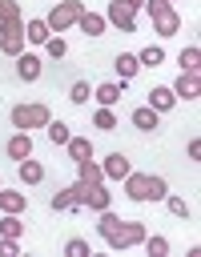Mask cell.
<instances>
[{"mask_svg":"<svg viewBox=\"0 0 201 257\" xmlns=\"http://www.w3.org/2000/svg\"><path fill=\"white\" fill-rule=\"evenodd\" d=\"M169 193L165 177H153V173H129L125 177V197L129 201H161Z\"/></svg>","mask_w":201,"mask_h":257,"instance_id":"cell-1","label":"cell"},{"mask_svg":"<svg viewBox=\"0 0 201 257\" xmlns=\"http://www.w3.org/2000/svg\"><path fill=\"white\" fill-rule=\"evenodd\" d=\"M145 12H149V20H153V32H157L161 40L181 32V12L173 8V0H145Z\"/></svg>","mask_w":201,"mask_h":257,"instance_id":"cell-2","label":"cell"},{"mask_svg":"<svg viewBox=\"0 0 201 257\" xmlns=\"http://www.w3.org/2000/svg\"><path fill=\"white\" fill-rule=\"evenodd\" d=\"M145 233H149V229H145V221H117V225H113V233L105 237V245L125 253V249H137V245L145 241Z\"/></svg>","mask_w":201,"mask_h":257,"instance_id":"cell-3","label":"cell"},{"mask_svg":"<svg viewBox=\"0 0 201 257\" xmlns=\"http://www.w3.org/2000/svg\"><path fill=\"white\" fill-rule=\"evenodd\" d=\"M48 104H40V100H32V104H16L12 108V128H20V133H28V128H44L48 124Z\"/></svg>","mask_w":201,"mask_h":257,"instance_id":"cell-4","label":"cell"},{"mask_svg":"<svg viewBox=\"0 0 201 257\" xmlns=\"http://www.w3.org/2000/svg\"><path fill=\"white\" fill-rule=\"evenodd\" d=\"M80 12H84V0H56V4H52V12H48L44 20H48V28H52V32H68V28L76 24V16H80Z\"/></svg>","mask_w":201,"mask_h":257,"instance_id":"cell-5","label":"cell"},{"mask_svg":"<svg viewBox=\"0 0 201 257\" xmlns=\"http://www.w3.org/2000/svg\"><path fill=\"white\" fill-rule=\"evenodd\" d=\"M24 20H16V24H0V52L4 56H20L24 52Z\"/></svg>","mask_w":201,"mask_h":257,"instance_id":"cell-6","label":"cell"},{"mask_svg":"<svg viewBox=\"0 0 201 257\" xmlns=\"http://www.w3.org/2000/svg\"><path fill=\"white\" fill-rule=\"evenodd\" d=\"M105 20H109L113 28H121V32H133V28H137V12H129L121 0H109V8H105Z\"/></svg>","mask_w":201,"mask_h":257,"instance_id":"cell-7","label":"cell"},{"mask_svg":"<svg viewBox=\"0 0 201 257\" xmlns=\"http://www.w3.org/2000/svg\"><path fill=\"white\" fill-rule=\"evenodd\" d=\"M12 60H16V76H20V80H28V84H32V80H40L44 60H40L36 52H20V56H12Z\"/></svg>","mask_w":201,"mask_h":257,"instance_id":"cell-8","label":"cell"},{"mask_svg":"<svg viewBox=\"0 0 201 257\" xmlns=\"http://www.w3.org/2000/svg\"><path fill=\"white\" fill-rule=\"evenodd\" d=\"M100 173H105V181H125V177L133 173V165H129L125 153H109V157L100 161Z\"/></svg>","mask_w":201,"mask_h":257,"instance_id":"cell-9","label":"cell"},{"mask_svg":"<svg viewBox=\"0 0 201 257\" xmlns=\"http://www.w3.org/2000/svg\"><path fill=\"white\" fill-rule=\"evenodd\" d=\"M169 88H173L177 100H197V96H201V80H197V72H181Z\"/></svg>","mask_w":201,"mask_h":257,"instance_id":"cell-10","label":"cell"},{"mask_svg":"<svg viewBox=\"0 0 201 257\" xmlns=\"http://www.w3.org/2000/svg\"><path fill=\"white\" fill-rule=\"evenodd\" d=\"M125 84H129V80H105V84H96V88H92V100H96V104H105V108H113V104L121 100Z\"/></svg>","mask_w":201,"mask_h":257,"instance_id":"cell-11","label":"cell"},{"mask_svg":"<svg viewBox=\"0 0 201 257\" xmlns=\"http://www.w3.org/2000/svg\"><path fill=\"white\" fill-rule=\"evenodd\" d=\"M76 28H80L84 36H100V32L109 28V20H105V12H88V8H84V12L76 16Z\"/></svg>","mask_w":201,"mask_h":257,"instance_id":"cell-12","label":"cell"},{"mask_svg":"<svg viewBox=\"0 0 201 257\" xmlns=\"http://www.w3.org/2000/svg\"><path fill=\"white\" fill-rule=\"evenodd\" d=\"M4 153H8L12 161H24V157H32V137L16 128V133L8 137V145H4Z\"/></svg>","mask_w":201,"mask_h":257,"instance_id":"cell-13","label":"cell"},{"mask_svg":"<svg viewBox=\"0 0 201 257\" xmlns=\"http://www.w3.org/2000/svg\"><path fill=\"white\" fill-rule=\"evenodd\" d=\"M24 209H28V193L0 185V213H24Z\"/></svg>","mask_w":201,"mask_h":257,"instance_id":"cell-14","label":"cell"},{"mask_svg":"<svg viewBox=\"0 0 201 257\" xmlns=\"http://www.w3.org/2000/svg\"><path fill=\"white\" fill-rule=\"evenodd\" d=\"M48 36H52V28H48V20H44V16L24 20V40H28V44H44Z\"/></svg>","mask_w":201,"mask_h":257,"instance_id":"cell-15","label":"cell"},{"mask_svg":"<svg viewBox=\"0 0 201 257\" xmlns=\"http://www.w3.org/2000/svg\"><path fill=\"white\" fill-rule=\"evenodd\" d=\"M173 104H177V96H173V88H169V84H153V88H149V108L169 112Z\"/></svg>","mask_w":201,"mask_h":257,"instance_id":"cell-16","label":"cell"},{"mask_svg":"<svg viewBox=\"0 0 201 257\" xmlns=\"http://www.w3.org/2000/svg\"><path fill=\"white\" fill-rule=\"evenodd\" d=\"M133 128H141V133H153L157 124H161V112L157 108H149V104H141V108H133Z\"/></svg>","mask_w":201,"mask_h":257,"instance_id":"cell-17","label":"cell"},{"mask_svg":"<svg viewBox=\"0 0 201 257\" xmlns=\"http://www.w3.org/2000/svg\"><path fill=\"white\" fill-rule=\"evenodd\" d=\"M84 205H88L92 213H100V209H109V205H113V193L105 189V181H96V185H88V197H84Z\"/></svg>","mask_w":201,"mask_h":257,"instance_id":"cell-18","label":"cell"},{"mask_svg":"<svg viewBox=\"0 0 201 257\" xmlns=\"http://www.w3.org/2000/svg\"><path fill=\"white\" fill-rule=\"evenodd\" d=\"M113 68H117V76H121V80H133V76L141 72V64H137V52H117Z\"/></svg>","mask_w":201,"mask_h":257,"instance_id":"cell-19","label":"cell"},{"mask_svg":"<svg viewBox=\"0 0 201 257\" xmlns=\"http://www.w3.org/2000/svg\"><path fill=\"white\" fill-rule=\"evenodd\" d=\"M16 169H20V181H24V185H40V181H44V165L32 161V157L16 161Z\"/></svg>","mask_w":201,"mask_h":257,"instance_id":"cell-20","label":"cell"},{"mask_svg":"<svg viewBox=\"0 0 201 257\" xmlns=\"http://www.w3.org/2000/svg\"><path fill=\"white\" fill-rule=\"evenodd\" d=\"M64 149H68L72 165H76V161H84V157H92V141H88V137H68V141H64Z\"/></svg>","mask_w":201,"mask_h":257,"instance_id":"cell-21","label":"cell"},{"mask_svg":"<svg viewBox=\"0 0 201 257\" xmlns=\"http://www.w3.org/2000/svg\"><path fill=\"white\" fill-rule=\"evenodd\" d=\"M76 177H80L84 185H96V181H105V173H100V165H96L92 157H84V161H76Z\"/></svg>","mask_w":201,"mask_h":257,"instance_id":"cell-22","label":"cell"},{"mask_svg":"<svg viewBox=\"0 0 201 257\" xmlns=\"http://www.w3.org/2000/svg\"><path fill=\"white\" fill-rule=\"evenodd\" d=\"M0 237H12V241L24 237V221H20V213H4V217H0Z\"/></svg>","mask_w":201,"mask_h":257,"instance_id":"cell-23","label":"cell"},{"mask_svg":"<svg viewBox=\"0 0 201 257\" xmlns=\"http://www.w3.org/2000/svg\"><path fill=\"white\" fill-rule=\"evenodd\" d=\"M177 64H181V72H197V68H201V48H197V44L181 48V52H177Z\"/></svg>","mask_w":201,"mask_h":257,"instance_id":"cell-24","label":"cell"},{"mask_svg":"<svg viewBox=\"0 0 201 257\" xmlns=\"http://www.w3.org/2000/svg\"><path fill=\"white\" fill-rule=\"evenodd\" d=\"M161 60H165V48H161V44H149V48L137 52V64H141V68H157Z\"/></svg>","mask_w":201,"mask_h":257,"instance_id":"cell-25","label":"cell"},{"mask_svg":"<svg viewBox=\"0 0 201 257\" xmlns=\"http://www.w3.org/2000/svg\"><path fill=\"white\" fill-rule=\"evenodd\" d=\"M92 124H96V128H100V133H117V112H113V108H105V104H100V108H96V112H92Z\"/></svg>","mask_w":201,"mask_h":257,"instance_id":"cell-26","label":"cell"},{"mask_svg":"<svg viewBox=\"0 0 201 257\" xmlns=\"http://www.w3.org/2000/svg\"><path fill=\"white\" fill-rule=\"evenodd\" d=\"M40 48H44V56H52V60H60V56L68 52V44H64V36H60V32H52V36H48Z\"/></svg>","mask_w":201,"mask_h":257,"instance_id":"cell-27","label":"cell"},{"mask_svg":"<svg viewBox=\"0 0 201 257\" xmlns=\"http://www.w3.org/2000/svg\"><path fill=\"white\" fill-rule=\"evenodd\" d=\"M44 133H48V141H52V145H64V141L72 137V133H68V124H64V120H52V116H48Z\"/></svg>","mask_w":201,"mask_h":257,"instance_id":"cell-28","label":"cell"},{"mask_svg":"<svg viewBox=\"0 0 201 257\" xmlns=\"http://www.w3.org/2000/svg\"><path fill=\"white\" fill-rule=\"evenodd\" d=\"M141 245H145V253H149V257H165V253H169V241H165V237H157V233H153V237L145 233V241H141Z\"/></svg>","mask_w":201,"mask_h":257,"instance_id":"cell-29","label":"cell"},{"mask_svg":"<svg viewBox=\"0 0 201 257\" xmlns=\"http://www.w3.org/2000/svg\"><path fill=\"white\" fill-rule=\"evenodd\" d=\"M64 209H76V201H72V189L64 185L60 193H52V213H64Z\"/></svg>","mask_w":201,"mask_h":257,"instance_id":"cell-30","label":"cell"},{"mask_svg":"<svg viewBox=\"0 0 201 257\" xmlns=\"http://www.w3.org/2000/svg\"><path fill=\"white\" fill-rule=\"evenodd\" d=\"M16 20H24L20 8H16V0H0V24H16Z\"/></svg>","mask_w":201,"mask_h":257,"instance_id":"cell-31","label":"cell"},{"mask_svg":"<svg viewBox=\"0 0 201 257\" xmlns=\"http://www.w3.org/2000/svg\"><path fill=\"white\" fill-rule=\"evenodd\" d=\"M88 96H92V92H88V84H84V80H76V84L68 88V100H72V104H88Z\"/></svg>","mask_w":201,"mask_h":257,"instance_id":"cell-32","label":"cell"},{"mask_svg":"<svg viewBox=\"0 0 201 257\" xmlns=\"http://www.w3.org/2000/svg\"><path fill=\"white\" fill-rule=\"evenodd\" d=\"M161 201H165V205H169V213H173V217H181V221H185V217H189V205H185V201H181V197H169V193H165V197H161Z\"/></svg>","mask_w":201,"mask_h":257,"instance_id":"cell-33","label":"cell"},{"mask_svg":"<svg viewBox=\"0 0 201 257\" xmlns=\"http://www.w3.org/2000/svg\"><path fill=\"white\" fill-rule=\"evenodd\" d=\"M64 253H68V257H88L92 249H88V241H80V237H72V241L64 245Z\"/></svg>","mask_w":201,"mask_h":257,"instance_id":"cell-34","label":"cell"},{"mask_svg":"<svg viewBox=\"0 0 201 257\" xmlns=\"http://www.w3.org/2000/svg\"><path fill=\"white\" fill-rule=\"evenodd\" d=\"M20 253V241H12V237H0V257H16Z\"/></svg>","mask_w":201,"mask_h":257,"instance_id":"cell-35","label":"cell"},{"mask_svg":"<svg viewBox=\"0 0 201 257\" xmlns=\"http://www.w3.org/2000/svg\"><path fill=\"white\" fill-rule=\"evenodd\" d=\"M197 157H201V141L193 137V141H189V161H197Z\"/></svg>","mask_w":201,"mask_h":257,"instance_id":"cell-36","label":"cell"},{"mask_svg":"<svg viewBox=\"0 0 201 257\" xmlns=\"http://www.w3.org/2000/svg\"><path fill=\"white\" fill-rule=\"evenodd\" d=\"M121 4H125L129 12H141V8H145V0H121Z\"/></svg>","mask_w":201,"mask_h":257,"instance_id":"cell-37","label":"cell"}]
</instances>
